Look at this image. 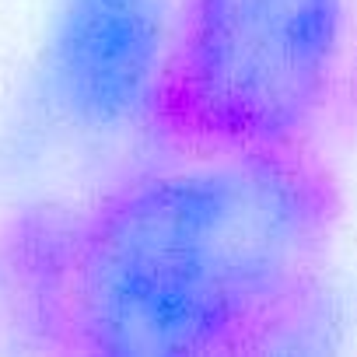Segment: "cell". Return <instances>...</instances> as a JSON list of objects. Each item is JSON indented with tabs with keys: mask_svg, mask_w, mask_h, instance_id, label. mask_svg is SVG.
<instances>
[{
	"mask_svg": "<svg viewBox=\"0 0 357 357\" xmlns=\"http://www.w3.org/2000/svg\"><path fill=\"white\" fill-rule=\"evenodd\" d=\"M343 218L319 147L186 154L123 172L25 245L50 343L102 357L301 350L322 326Z\"/></svg>",
	"mask_w": 357,
	"mask_h": 357,
	"instance_id": "1",
	"label": "cell"
},
{
	"mask_svg": "<svg viewBox=\"0 0 357 357\" xmlns=\"http://www.w3.org/2000/svg\"><path fill=\"white\" fill-rule=\"evenodd\" d=\"M350 50V0H178L144 130L161 151L319 147Z\"/></svg>",
	"mask_w": 357,
	"mask_h": 357,
	"instance_id": "2",
	"label": "cell"
},
{
	"mask_svg": "<svg viewBox=\"0 0 357 357\" xmlns=\"http://www.w3.org/2000/svg\"><path fill=\"white\" fill-rule=\"evenodd\" d=\"M165 39V0H56L39 63L43 102L84 137L144 130Z\"/></svg>",
	"mask_w": 357,
	"mask_h": 357,
	"instance_id": "3",
	"label": "cell"
}]
</instances>
